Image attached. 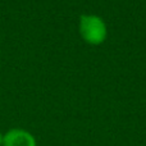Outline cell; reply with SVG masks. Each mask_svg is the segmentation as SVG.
I'll return each instance as SVG.
<instances>
[{
  "label": "cell",
  "mask_w": 146,
  "mask_h": 146,
  "mask_svg": "<svg viewBox=\"0 0 146 146\" xmlns=\"http://www.w3.org/2000/svg\"><path fill=\"white\" fill-rule=\"evenodd\" d=\"M80 30L85 40L91 44L101 42L106 35L105 25L96 15H82L80 22Z\"/></svg>",
  "instance_id": "6da1fadb"
},
{
  "label": "cell",
  "mask_w": 146,
  "mask_h": 146,
  "mask_svg": "<svg viewBox=\"0 0 146 146\" xmlns=\"http://www.w3.org/2000/svg\"><path fill=\"white\" fill-rule=\"evenodd\" d=\"M4 146H36L35 137L25 129L14 128L3 136Z\"/></svg>",
  "instance_id": "7a4b0ae2"
},
{
  "label": "cell",
  "mask_w": 146,
  "mask_h": 146,
  "mask_svg": "<svg viewBox=\"0 0 146 146\" xmlns=\"http://www.w3.org/2000/svg\"><path fill=\"white\" fill-rule=\"evenodd\" d=\"M3 144V136H1V133H0V145Z\"/></svg>",
  "instance_id": "3957f363"
}]
</instances>
